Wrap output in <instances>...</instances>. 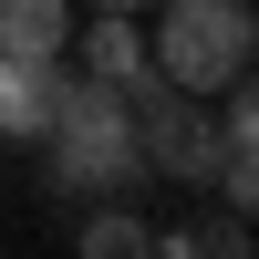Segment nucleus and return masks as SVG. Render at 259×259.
<instances>
[{"mask_svg": "<svg viewBox=\"0 0 259 259\" xmlns=\"http://www.w3.org/2000/svg\"><path fill=\"white\" fill-rule=\"evenodd\" d=\"M259 21L249 0H145V73L166 94H228L249 83Z\"/></svg>", "mask_w": 259, "mask_h": 259, "instance_id": "1", "label": "nucleus"}, {"mask_svg": "<svg viewBox=\"0 0 259 259\" xmlns=\"http://www.w3.org/2000/svg\"><path fill=\"white\" fill-rule=\"evenodd\" d=\"M41 156H52L62 187H83V197H124V187L145 177V145H135V94H104V83H62L52 124H41Z\"/></svg>", "mask_w": 259, "mask_h": 259, "instance_id": "2", "label": "nucleus"}, {"mask_svg": "<svg viewBox=\"0 0 259 259\" xmlns=\"http://www.w3.org/2000/svg\"><path fill=\"white\" fill-rule=\"evenodd\" d=\"M62 62H73L83 83H104V94H145V11H83L73 41H62Z\"/></svg>", "mask_w": 259, "mask_h": 259, "instance_id": "3", "label": "nucleus"}, {"mask_svg": "<svg viewBox=\"0 0 259 259\" xmlns=\"http://www.w3.org/2000/svg\"><path fill=\"white\" fill-rule=\"evenodd\" d=\"M62 83H73V62H11L0 52V145H41Z\"/></svg>", "mask_w": 259, "mask_h": 259, "instance_id": "4", "label": "nucleus"}, {"mask_svg": "<svg viewBox=\"0 0 259 259\" xmlns=\"http://www.w3.org/2000/svg\"><path fill=\"white\" fill-rule=\"evenodd\" d=\"M73 21H83V0H0V52L11 62H62Z\"/></svg>", "mask_w": 259, "mask_h": 259, "instance_id": "5", "label": "nucleus"}, {"mask_svg": "<svg viewBox=\"0 0 259 259\" xmlns=\"http://www.w3.org/2000/svg\"><path fill=\"white\" fill-rule=\"evenodd\" d=\"M83 249L94 259H135V249H156V228H145L135 207H94V218H83Z\"/></svg>", "mask_w": 259, "mask_h": 259, "instance_id": "6", "label": "nucleus"}, {"mask_svg": "<svg viewBox=\"0 0 259 259\" xmlns=\"http://www.w3.org/2000/svg\"><path fill=\"white\" fill-rule=\"evenodd\" d=\"M83 11H145V0H83Z\"/></svg>", "mask_w": 259, "mask_h": 259, "instance_id": "7", "label": "nucleus"}]
</instances>
